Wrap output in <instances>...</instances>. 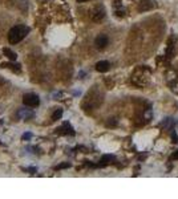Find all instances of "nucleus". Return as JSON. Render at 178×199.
I'll list each match as a JSON object with an SVG mask.
<instances>
[{"label":"nucleus","mask_w":178,"mask_h":199,"mask_svg":"<svg viewBox=\"0 0 178 199\" xmlns=\"http://www.w3.org/2000/svg\"><path fill=\"white\" fill-rule=\"evenodd\" d=\"M29 28L25 25H16L8 32V41L11 44H17L19 41L24 39V37L28 34Z\"/></svg>","instance_id":"1"},{"label":"nucleus","mask_w":178,"mask_h":199,"mask_svg":"<svg viewBox=\"0 0 178 199\" xmlns=\"http://www.w3.org/2000/svg\"><path fill=\"white\" fill-rule=\"evenodd\" d=\"M23 102H24V105L31 106V108H35V106H37V105L40 103V98H39V96L29 93V94H25V96H24Z\"/></svg>","instance_id":"2"},{"label":"nucleus","mask_w":178,"mask_h":199,"mask_svg":"<svg viewBox=\"0 0 178 199\" xmlns=\"http://www.w3.org/2000/svg\"><path fill=\"white\" fill-rule=\"evenodd\" d=\"M108 42H109V40H108V37H106L105 34H100V36H97L96 37V40H94V44H96V47H97L98 49H104V48L108 45Z\"/></svg>","instance_id":"3"},{"label":"nucleus","mask_w":178,"mask_h":199,"mask_svg":"<svg viewBox=\"0 0 178 199\" xmlns=\"http://www.w3.org/2000/svg\"><path fill=\"white\" fill-rule=\"evenodd\" d=\"M57 133H58V134H69V135H74V130L72 129L71 125H69L68 122H65V124H64L61 127H58V129H57Z\"/></svg>","instance_id":"4"},{"label":"nucleus","mask_w":178,"mask_h":199,"mask_svg":"<svg viewBox=\"0 0 178 199\" xmlns=\"http://www.w3.org/2000/svg\"><path fill=\"white\" fill-rule=\"evenodd\" d=\"M109 68H110V64H109L108 61H98V63L96 64V70L101 72V73H105V72H108Z\"/></svg>","instance_id":"5"},{"label":"nucleus","mask_w":178,"mask_h":199,"mask_svg":"<svg viewBox=\"0 0 178 199\" xmlns=\"http://www.w3.org/2000/svg\"><path fill=\"white\" fill-rule=\"evenodd\" d=\"M104 16H105V11H104L102 8H96V9L93 11V13H92V19H93L94 21L102 20Z\"/></svg>","instance_id":"6"},{"label":"nucleus","mask_w":178,"mask_h":199,"mask_svg":"<svg viewBox=\"0 0 178 199\" xmlns=\"http://www.w3.org/2000/svg\"><path fill=\"white\" fill-rule=\"evenodd\" d=\"M153 7H156L154 0H143V1L140 4V7H138V11H146V9L153 8Z\"/></svg>","instance_id":"7"},{"label":"nucleus","mask_w":178,"mask_h":199,"mask_svg":"<svg viewBox=\"0 0 178 199\" xmlns=\"http://www.w3.org/2000/svg\"><path fill=\"white\" fill-rule=\"evenodd\" d=\"M3 53H4L11 61H16V58H17V55H16L13 50L8 49V48H4V49H3Z\"/></svg>","instance_id":"8"},{"label":"nucleus","mask_w":178,"mask_h":199,"mask_svg":"<svg viewBox=\"0 0 178 199\" xmlns=\"http://www.w3.org/2000/svg\"><path fill=\"white\" fill-rule=\"evenodd\" d=\"M17 116H19V117H21L23 119H28L29 117L33 116V113H32V111H25V110H19Z\"/></svg>","instance_id":"9"},{"label":"nucleus","mask_w":178,"mask_h":199,"mask_svg":"<svg viewBox=\"0 0 178 199\" xmlns=\"http://www.w3.org/2000/svg\"><path fill=\"white\" fill-rule=\"evenodd\" d=\"M113 159H114L113 155H105V157H102V159H101V163H98L97 166H104V165H108L109 161H113Z\"/></svg>","instance_id":"10"},{"label":"nucleus","mask_w":178,"mask_h":199,"mask_svg":"<svg viewBox=\"0 0 178 199\" xmlns=\"http://www.w3.org/2000/svg\"><path fill=\"white\" fill-rule=\"evenodd\" d=\"M3 66H8V68L13 69L16 73H19V72H20V69H21V66L19 65V64H3Z\"/></svg>","instance_id":"11"},{"label":"nucleus","mask_w":178,"mask_h":199,"mask_svg":"<svg viewBox=\"0 0 178 199\" xmlns=\"http://www.w3.org/2000/svg\"><path fill=\"white\" fill-rule=\"evenodd\" d=\"M61 116H63V110H61V109H57V110L52 114V119H53V121H56V119H60Z\"/></svg>","instance_id":"12"},{"label":"nucleus","mask_w":178,"mask_h":199,"mask_svg":"<svg viewBox=\"0 0 178 199\" xmlns=\"http://www.w3.org/2000/svg\"><path fill=\"white\" fill-rule=\"evenodd\" d=\"M68 167H71V165H69V163H61V165H58V166H56L55 169L56 170H60V169H68Z\"/></svg>","instance_id":"13"},{"label":"nucleus","mask_w":178,"mask_h":199,"mask_svg":"<svg viewBox=\"0 0 178 199\" xmlns=\"http://www.w3.org/2000/svg\"><path fill=\"white\" fill-rule=\"evenodd\" d=\"M172 138H173V142H174V143H177V142H178V137H177V134H175V133H173Z\"/></svg>","instance_id":"14"},{"label":"nucleus","mask_w":178,"mask_h":199,"mask_svg":"<svg viewBox=\"0 0 178 199\" xmlns=\"http://www.w3.org/2000/svg\"><path fill=\"white\" fill-rule=\"evenodd\" d=\"M31 137H32V134H31V133H25V134L23 135V138H24V139H29Z\"/></svg>","instance_id":"15"},{"label":"nucleus","mask_w":178,"mask_h":199,"mask_svg":"<svg viewBox=\"0 0 178 199\" xmlns=\"http://www.w3.org/2000/svg\"><path fill=\"white\" fill-rule=\"evenodd\" d=\"M172 159H178V150L172 155Z\"/></svg>","instance_id":"16"},{"label":"nucleus","mask_w":178,"mask_h":199,"mask_svg":"<svg viewBox=\"0 0 178 199\" xmlns=\"http://www.w3.org/2000/svg\"><path fill=\"white\" fill-rule=\"evenodd\" d=\"M77 1H80V3H82V1H88V0H77Z\"/></svg>","instance_id":"17"}]
</instances>
